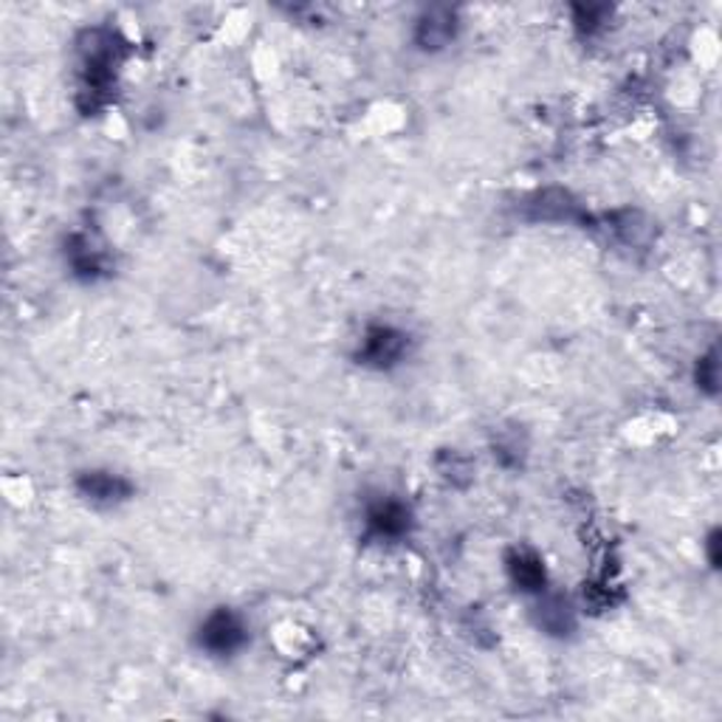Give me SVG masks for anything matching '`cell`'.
<instances>
[{
    "label": "cell",
    "mask_w": 722,
    "mask_h": 722,
    "mask_svg": "<svg viewBox=\"0 0 722 722\" xmlns=\"http://www.w3.org/2000/svg\"><path fill=\"white\" fill-rule=\"evenodd\" d=\"M249 641L243 618L229 607H218L204 618V624L198 626V646L210 653L212 658H232Z\"/></svg>",
    "instance_id": "cell-1"
},
{
    "label": "cell",
    "mask_w": 722,
    "mask_h": 722,
    "mask_svg": "<svg viewBox=\"0 0 722 722\" xmlns=\"http://www.w3.org/2000/svg\"><path fill=\"white\" fill-rule=\"evenodd\" d=\"M407 347L409 337L404 330L393 328V325H372L362 339L358 358H362V365L387 370V367L398 365L401 358L407 356Z\"/></svg>",
    "instance_id": "cell-2"
},
{
    "label": "cell",
    "mask_w": 722,
    "mask_h": 722,
    "mask_svg": "<svg viewBox=\"0 0 722 722\" xmlns=\"http://www.w3.org/2000/svg\"><path fill=\"white\" fill-rule=\"evenodd\" d=\"M409 525H413V514H409L407 505L398 503V499H379V503L370 505V511H367V528H370L376 540H401L404 533H409Z\"/></svg>",
    "instance_id": "cell-3"
},
{
    "label": "cell",
    "mask_w": 722,
    "mask_h": 722,
    "mask_svg": "<svg viewBox=\"0 0 722 722\" xmlns=\"http://www.w3.org/2000/svg\"><path fill=\"white\" fill-rule=\"evenodd\" d=\"M77 489L93 505L125 503L134 494V485L127 483L122 474H113V471H83L77 480Z\"/></svg>",
    "instance_id": "cell-4"
},
{
    "label": "cell",
    "mask_w": 722,
    "mask_h": 722,
    "mask_svg": "<svg viewBox=\"0 0 722 722\" xmlns=\"http://www.w3.org/2000/svg\"><path fill=\"white\" fill-rule=\"evenodd\" d=\"M457 35V17L449 9H429L415 26V42L423 51L446 49Z\"/></svg>",
    "instance_id": "cell-5"
},
{
    "label": "cell",
    "mask_w": 722,
    "mask_h": 722,
    "mask_svg": "<svg viewBox=\"0 0 722 722\" xmlns=\"http://www.w3.org/2000/svg\"><path fill=\"white\" fill-rule=\"evenodd\" d=\"M508 575H511V582L517 584V590L522 593H545L547 587V570L545 561L540 556L528 550V547H517L511 556H508Z\"/></svg>",
    "instance_id": "cell-6"
},
{
    "label": "cell",
    "mask_w": 722,
    "mask_h": 722,
    "mask_svg": "<svg viewBox=\"0 0 722 722\" xmlns=\"http://www.w3.org/2000/svg\"><path fill=\"white\" fill-rule=\"evenodd\" d=\"M540 607H536V624H540V630H545L547 635H556V638L573 632L575 616L568 598L554 596V593H547V596L540 593Z\"/></svg>",
    "instance_id": "cell-7"
},
{
    "label": "cell",
    "mask_w": 722,
    "mask_h": 722,
    "mask_svg": "<svg viewBox=\"0 0 722 722\" xmlns=\"http://www.w3.org/2000/svg\"><path fill=\"white\" fill-rule=\"evenodd\" d=\"M697 381H700L702 390H709V393H714L717 390V356L714 353L700 362V367H697Z\"/></svg>",
    "instance_id": "cell-8"
}]
</instances>
